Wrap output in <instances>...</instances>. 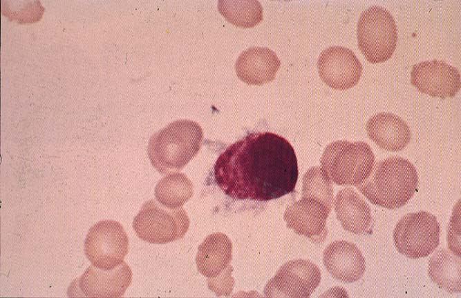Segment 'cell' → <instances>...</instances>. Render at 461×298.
<instances>
[{
	"mask_svg": "<svg viewBox=\"0 0 461 298\" xmlns=\"http://www.w3.org/2000/svg\"><path fill=\"white\" fill-rule=\"evenodd\" d=\"M411 83L419 91L431 97H453L460 90V73L444 61H425L413 66Z\"/></svg>",
	"mask_w": 461,
	"mask_h": 298,
	"instance_id": "obj_12",
	"label": "cell"
},
{
	"mask_svg": "<svg viewBox=\"0 0 461 298\" xmlns=\"http://www.w3.org/2000/svg\"><path fill=\"white\" fill-rule=\"evenodd\" d=\"M216 183L238 200L270 201L294 191L297 159L290 142L272 132H252L228 146L214 167Z\"/></svg>",
	"mask_w": 461,
	"mask_h": 298,
	"instance_id": "obj_1",
	"label": "cell"
},
{
	"mask_svg": "<svg viewBox=\"0 0 461 298\" xmlns=\"http://www.w3.org/2000/svg\"><path fill=\"white\" fill-rule=\"evenodd\" d=\"M431 280L449 293L460 292V258L446 249L437 250L429 259Z\"/></svg>",
	"mask_w": 461,
	"mask_h": 298,
	"instance_id": "obj_19",
	"label": "cell"
},
{
	"mask_svg": "<svg viewBox=\"0 0 461 298\" xmlns=\"http://www.w3.org/2000/svg\"><path fill=\"white\" fill-rule=\"evenodd\" d=\"M460 213L458 214V216ZM453 215L448 228V245L453 253L460 257V217Z\"/></svg>",
	"mask_w": 461,
	"mask_h": 298,
	"instance_id": "obj_24",
	"label": "cell"
},
{
	"mask_svg": "<svg viewBox=\"0 0 461 298\" xmlns=\"http://www.w3.org/2000/svg\"><path fill=\"white\" fill-rule=\"evenodd\" d=\"M193 184L183 173L171 172L162 178L155 188L157 201L169 208H180L193 195Z\"/></svg>",
	"mask_w": 461,
	"mask_h": 298,
	"instance_id": "obj_20",
	"label": "cell"
},
{
	"mask_svg": "<svg viewBox=\"0 0 461 298\" xmlns=\"http://www.w3.org/2000/svg\"><path fill=\"white\" fill-rule=\"evenodd\" d=\"M281 62L274 52L265 47H251L238 57L235 68L238 77L247 84L262 85L272 81Z\"/></svg>",
	"mask_w": 461,
	"mask_h": 298,
	"instance_id": "obj_15",
	"label": "cell"
},
{
	"mask_svg": "<svg viewBox=\"0 0 461 298\" xmlns=\"http://www.w3.org/2000/svg\"><path fill=\"white\" fill-rule=\"evenodd\" d=\"M218 9L227 21L243 28L263 20V8L258 1H219Z\"/></svg>",
	"mask_w": 461,
	"mask_h": 298,
	"instance_id": "obj_21",
	"label": "cell"
},
{
	"mask_svg": "<svg viewBox=\"0 0 461 298\" xmlns=\"http://www.w3.org/2000/svg\"><path fill=\"white\" fill-rule=\"evenodd\" d=\"M131 280V270L124 261L111 270L100 269L92 264L70 284L68 294L69 296L80 293L79 297H120Z\"/></svg>",
	"mask_w": 461,
	"mask_h": 298,
	"instance_id": "obj_10",
	"label": "cell"
},
{
	"mask_svg": "<svg viewBox=\"0 0 461 298\" xmlns=\"http://www.w3.org/2000/svg\"><path fill=\"white\" fill-rule=\"evenodd\" d=\"M189 226V219L184 208H169L153 199L142 205L133 221V228L138 237L156 244L182 238Z\"/></svg>",
	"mask_w": 461,
	"mask_h": 298,
	"instance_id": "obj_6",
	"label": "cell"
},
{
	"mask_svg": "<svg viewBox=\"0 0 461 298\" xmlns=\"http://www.w3.org/2000/svg\"><path fill=\"white\" fill-rule=\"evenodd\" d=\"M203 139V130L196 122L177 120L151 137L149 158L162 175L180 170L196 155Z\"/></svg>",
	"mask_w": 461,
	"mask_h": 298,
	"instance_id": "obj_3",
	"label": "cell"
},
{
	"mask_svg": "<svg viewBox=\"0 0 461 298\" xmlns=\"http://www.w3.org/2000/svg\"><path fill=\"white\" fill-rule=\"evenodd\" d=\"M330 210L318 200L302 197L289 205L284 213L287 226L297 234L321 243L326 236V219Z\"/></svg>",
	"mask_w": 461,
	"mask_h": 298,
	"instance_id": "obj_13",
	"label": "cell"
},
{
	"mask_svg": "<svg viewBox=\"0 0 461 298\" xmlns=\"http://www.w3.org/2000/svg\"><path fill=\"white\" fill-rule=\"evenodd\" d=\"M232 270V267L228 266L219 275L207 279L209 288L218 296L229 295L232 291L234 284V281L231 277Z\"/></svg>",
	"mask_w": 461,
	"mask_h": 298,
	"instance_id": "obj_23",
	"label": "cell"
},
{
	"mask_svg": "<svg viewBox=\"0 0 461 298\" xmlns=\"http://www.w3.org/2000/svg\"><path fill=\"white\" fill-rule=\"evenodd\" d=\"M322 81L335 90H345L355 86L362 74V66L350 49L333 46L323 50L317 61Z\"/></svg>",
	"mask_w": 461,
	"mask_h": 298,
	"instance_id": "obj_11",
	"label": "cell"
},
{
	"mask_svg": "<svg viewBox=\"0 0 461 298\" xmlns=\"http://www.w3.org/2000/svg\"><path fill=\"white\" fill-rule=\"evenodd\" d=\"M375 160V155L367 143L339 140L326 147L320 163L323 170L335 184L357 186L369 176Z\"/></svg>",
	"mask_w": 461,
	"mask_h": 298,
	"instance_id": "obj_4",
	"label": "cell"
},
{
	"mask_svg": "<svg viewBox=\"0 0 461 298\" xmlns=\"http://www.w3.org/2000/svg\"><path fill=\"white\" fill-rule=\"evenodd\" d=\"M302 197L318 200L331 211L334 200L332 183L321 167H312L304 174Z\"/></svg>",
	"mask_w": 461,
	"mask_h": 298,
	"instance_id": "obj_22",
	"label": "cell"
},
{
	"mask_svg": "<svg viewBox=\"0 0 461 298\" xmlns=\"http://www.w3.org/2000/svg\"><path fill=\"white\" fill-rule=\"evenodd\" d=\"M84 250L86 257L94 266L111 270L124 261L129 250V238L119 222L101 221L89 229Z\"/></svg>",
	"mask_w": 461,
	"mask_h": 298,
	"instance_id": "obj_8",
	"label": "cell"
},
{
	"mask_svg": "<svg viewBox=\"0 0 461 298\" xmlns=\"http://www.w3.org/2000/svg\"><path fill=\"white\" fill-rule=\"evenodd\" d=\"M366 130L369 138L379 148L397 152L410 142L411 132L407 123L391 112H379L367 121Z\"/></svg>",
	"mask_w": 461,
	"mask_h": 298,
	"instance_id": "obj_16",
	"label": "cell"
},
{
	"mask_svg": "<svg viewBox=\"0 0 461 298\" xmlns=\"http://www.w3.org/2000/svg\"><path fill=\"white\" fill-rule=\"evenodd\" d=\"M321 281L317 266L308 260L295 259L284 264L266 284L264 293L270 297L307 298Z\"/></svg>",
	"mask_w": 461,
	"mask_h": 298,
	"instance_id": "obj_9",
	"label": "cell"
},
{
	"mask_svg": "<svg viewBox=\"0 0 461 298\" xmlns=\"http://www.w3.org/2000/svg\"><path fill=\"white\" fill-rule=\"evenodd\" d=\"M323 262L328 272L344 283L358 281L366 270L362 253L347 241H336L328 245L323 251Z\"/></svg>",
	"mask_w": 461,
	"mask_h": 298,
	"instance_id": "obj_14",
	"label": "cell"
},
{
	"mask_svg": "<svg viewBox=\"0 0 461 298\" xmlns=\"http://www.w3.org/2000/svg\"><path fill=\"white\" fill-rule=\"evenodd\" d=\"M359 48L372 63H382L393 55L397 45V26L386 8L372 6L360 15L357 29Z\"/></svg>",
	"mask_w": 461,
	"mask_h": 298,
	"instance_id": "obj_5",
	"label": "cell"
},
{
	"mask_svg": "<svg viewBox=\"0 0 461 298\" xmlns=\"http://www.w3.org/2000/svg\"><path fill=\"white\" fill-rule=\"evenodd\" d=\"M440 226L435 215L419 211L405 215L393 230L397 251L411 259L426 257L440 243Z\"/></svg>",
	"mask_w": 461,
	"mask_h": 298,
	"instance_id": "obj_7",
	"label": "cell"
},
{
	"mask_svg": "<svg viewBox=\"0 0 461 298\" xmlns=\"http://www.w3.org/2000/svg\"><path fill=\"white\" fill-rule=\"evenodd\" d=\"M418 181L413 164L394 156L375 163L369 176L357 188L373 204L394 210L411 199Z\"/></svg>",
	"mask_w": 461,
	"mask_h": 298,
	"instance_id": "obj_2",
	"label": "cell"
},
{
	"mask_svg": "<svg viewBox=\"0 0 461 298\" xmlns=\"http://www.w3.org/2000/svg\"><path fill=\"white\" fill-rule=\"evenodd\" d=\"M232 244L223 233L207 236L198 246L196 257L198 270L207 278L219 275L232 260Z\"/></svg>",
	"mask_w": 461,
	"mask_h": 298,
	"instance_id": "obj_18",
	"label": "cell"
},
{
	"mask_svg": "<svg viewBox=\"0 0 461 298\" xmlns=\"http://www.w3.org/2000/svg\"><path fill=\"white\" fill-rule=\"evenodd\" d=\"M334 205L337 218L346 230L361 235L368 230L372 221L370 207L353 188L339 190Z\"/></svg>",
	"mask_w": 461,
	"mask_h": 298,
	"instance_id": "obj_17",
	"label": "cell"
}]
</instances>
